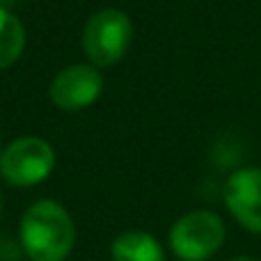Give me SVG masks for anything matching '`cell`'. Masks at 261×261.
Wrapping results in <instances>:
<instances>
[{
  "mask_svg": "<svg viewBox=\"0 0 261 261\" xmlns=\"http://www.w3.org/2000/svg\"><path fill=\"white\" fill-rule=\"evenodd\" d=\"M103 92V76L94 64H71L53 78L48 96L55 108L64 113H78L96 103Z\"/></svg>",
  "mask_w": 261,
  "mask_h": 261,
  "instance_id": "5b68a950",
  "label": "cell"
},
{
  "mask_svg": "<svg viewBox=\"0 0 261 261\" xmlns=\"http://www.w3.org/2000/svg\"><path fill=\"white\" fill-rule=\"evenodd\" d=\"M55 167V151L44 138L25 135L7 147L0 153V176L5 184L14 188H30L48 179Z\"/></svg>",
  "mask_w": 261,
  "mask_h": 261,
  "instance_id": "277c9868",
  "label": "cell"
},
{
  "mask_svg": "<svg viewBox=\"0 0 261 261\" xmlns=\"http://www.w3.org/2000/svg\"><path fill=\"white\" fill-rule=\"evenodd\" d=\"M0 153H3V140H0Z\"/></svg>",
  "mask_w": 261,
  "mask_h": 261,
  "instance_id": "8fae6325",
  "label": "cell"
},
{
  "mask_svg": "<svg viewBox=\"0 0 261 261\" xmlns=\"http://www.w3.org/2000/svg\"><path fill=\"white\" fill-rule=\"evenodd\" d=\"M76 227L69 211L55 199H37L18 225V243L32 261H64L73 250Z\"/></svg>",
  "mask_w": 261,
  "mask_h": 261,
  "instance_id": "6da1fadb",
  "label": "cell"
},
{
  "mask_svg": "<svg viewBox=\"0 0 261 261\" xmlns=\"http://www.w3.org/2000/svg\"><path fill=\"white\" fill-rule=\"evenodd\" d=\"M227 225L216 211L197 208L172 225L170 248L181 261H204L225 245Z\"/></svg>",
  "mask_w": 261,
  "mask_h": 261,
  "instance_id": "3957f363",
  "label": "cell"
},
{
  "mask_svg": "<svg viewBox=\"0 0 261 261\" xmlns=\"http://www.w3.org/2000/svg\"><path fill=\"white\" fill-rule=\"evenodd\" d=\"M113 261H165V250L156 236L140 229L122 231L110 245Z\"/></svg>",
  "mask_w": 261,
  "mask_h": 261,
  "instance_id": "52a82bcc",
  "label": "cell"
},
{
  "mask_svg": "<svg viewBox=\"0 0 261 261\" xmlns=\"http://www.w3.org/2000/svg\"><path fill=\"white\" fill-rule=\"evenodd\" d=\"M229 261H261V259H257V257H234Z\"/></svg>",
  "mask_w": 261,
  "mask_h": 261,
  "instance_id": "9c48e42d",
  "label": "cell"
},
{
  "mask_svg": "<svg viewBox=\"0 0 261 261\" xmlns=\"http://www.w3.org/2000/svg\"><path fill=\"white\" fill-rule=\"evenodd\" d=\"M133 39V23L122 9H99L83 28V53L94 67H113L126 55Z\"/></svg>",
  "mask_w": 261,
  "mask_h": 261,
  "instance_id": "7a4b0ae2",
  "label": "cell"
},
{
  "mask_svg": "<svg viewBox=\"0 0 261 261\" xmlns=\"http://www.w3.org/2000/svg\"><path fill=\"white\" fill-rule=\"evenodd\" d=\"M25 48V28L9 7H0V69H7Z\"/></svg>",
  "mask_w": 261,
  "mask_h": 261,
  "instance_id": "ba28073f",
  "label": "cell"
},
{
  "mask_svg": "<svg viewBox=\"0 0 261 261\" xmlns=\"http://www.w3.org/2000/svg\"><path fill=\"white\" fill-rule=\"evenodd\" d=\"M3 208H5V197H3V190H0V220H3Z\"/></svg>",
  "mask_w": 261,
  "mask_h": 261,
  "instance_id": "30bf717a",
  "label": "cell"
},
{
  "mask_svg": "<svg viewBox=\"0 0 261 261\" xmlns=\"http://www.w3.org/2000/svg\"><path fill=\"white\" fill-rule=\"evenodd\" d=\"M227 211L243 229L261 234V167L231 172L222 188Z\"/></svg>",
  "mask_w": 261,
  "mask_h": 261,
  "instance_id": "8992f818",
  "label": "cell"
}]
</instances>
